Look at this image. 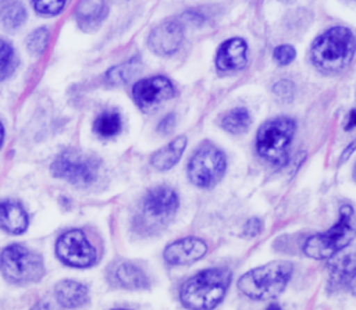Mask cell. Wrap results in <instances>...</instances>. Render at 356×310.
Segmentation results:
<instances>
[{
    "label": "cell",
    "mask_w": 356,
    "mask_h": 310,
    "mask_svg": "<svg viewBox=\"0 0 356 310\" xmlns=\"http://www.w3.org/2000/svg\"><path fill=\"white\" fill-rule=\"evenodd\" d=\"M32 7L35 8L36 13L42 15H56L60 14L64 7L65 1L64 0H51V1H32Z\"/></svg>",
    "instance_id": "4316f807"
},
{
    "label": "cell",
    "mask_w": 356,
    "mask_h": 310,
    "mask_svg": "<svg viewBox=\"0 0 356 310\" xmlns=\"http://www.w3.org/2000/svg\"><path fill=\"white\" fill-rule=\"evenodd\" d=\"M296 51L291 44H280L274 49L273 57L280 65H286L295 60Z\"/></svg>",
    "instance_id": "83f0119b"
},
{
    "label": "cell",
    "mask_w": 356,
    "mask_h": 310,
    "mask_svg": "<svg viewBox=\"0 0 356 310\" xmlns=\"http://www.w3.org/2000/svg\"><path fill=\"white\" fill-rule=\"evenodd\" d=\"M184 28L175 19H167L152 29L147 38L150 50L159 56H171L182 44Z\"/></svg>",
    "instance_id": "7c38bea8"
},
{
    "label": "cell",
    "mask_w": 356,
    "mask_h": 310,
    "mask_svg": "<svg viewBox=\"0 0 356 310\" xmlns=\"http://www.w3.org/2000/svg\"><path fill=\"white\" fill-rule=\"evenodd\" d=\"M296 124L291 117H277L266 121L257 131V153L270 163H282L295 135Z\"/></svg>",
    "instance_id": "5b68a950"
},
{
    "label": "cell",
    "mask_w": 356,
    "mask_h": 310,
    "mask_svg": "<svg viewBox=\"0 0 356 310\" xmlns=\"http://www.w3.org/2000/svg\"><path fill=\"white\" fill-rule=\"evenodd\" d=\"M31 310H50V307H49V304L46 302H39Z\"/></svg>",
    "instance_id": "836d02e7"
},
{
    "label": "cell",
    "mask_w": 356,
    "mask_h": 310,
    "mask_svg": "<svg viewBox=\"0 0 356 310\" xmlns=\"http://www.w3.org/2000/svg\"><path fill=\"white\" fill-rule=\"evenodd\" d=\"M207 253V245L203 239L188 236L170 243L164 249V260L171 266H185L200 260Z\"/></svg>",
    "instance_id": "4fadbf2b"
},
{
    "label": "cell",
    "mask_w": 356,
    "mask_h": 310,
    "mask_svg": "<svg viewBox=\"0 0 356 310\" xmlns=\"http://www.w3.org/2000/svg\"><path fill=\"white\" fill-rule=\"evenodd\" d=\"M349 286H350L352 293L356 296V272H355V275L352 277V279H350V282H349Z\"/></svg>",
    "instance_id": "e575fe53"
},
{
    "label": "cell",
    "mask_w": 356,
    "mask_h": 310,
    "mask_svg": "<svg viewBox=\"0 0 356 310\" xmlns=\"http://www.w3.org/2000/svg\"><path fill=\"white\" fill-rule=\"evenodd\" d=\"M355 149H356V139H355L353 142H350V145H348V146L345 147V150H343V152H342V154H341L339 161H341V163L346 161V160L349 158V156L355 152Z\"/></svg>",
    "instance_id": "1f68e13d"
},
{
    "label": "cell",
    "mask_w": 356,
    "mask_h": 310,
    "mask_svg": "<svg viewBox=\"0 0 356 310\" xmlns=\"http://www.w3.org/2000/svg\"><path fill=\"white\" fill-rule=\"evenodd\" d=\"M3 138H4V128H3V125H1V122H0V146H1V143H3Z\"/></svg>",
    "instance_id": "d590c367"
},
{
    "label": "cell",
    "mask_w": 356,
    "mask_h": 310,
    "mask_svg": "<svg viewBox=\"0 0 356 310\" xmlns=\"http://www.w3.org/2000/svg\"><path fill=\"white\" fill-rule=\"evenodd\" d=\"M140 70V58L135 56L124 63H120L106 72V81L111 85L127 83Z\"/></svg>",
    "instance_id": "7402d4cb"
},
{
    "label": "cell",
    "mask_w": 356,
    "mask_h": 310,
    "mask_svg": "<svg viewBox=\"0 0 356 310\" xmlns=\"http://www.w3.org/2000/svg\"><path fill=\"white\" fill-rule=\"evenodd\" d=\"M356 272V250L348 252L335 257L328 266V289L339 291L349 286L352 277Z\"/></svg>",
    "instance_id": "2e32d148"
},
{
    "label": "cell",
    "mask_w": 356,
    "mask_h": 310,
    "mask_svg": "<svg viewBox=\"0 0 356 310\" xmlns=\"http://www.w3.org/2000/svg\"><path fill=\"white\" fill-rule=\"evenodd\" d=\"M250 122H252V118L248 108L235 107L222 115L220 124L227 132L238 135L248 131Z\"/></svg>",
    "instance_id": "603a6c76"
},
{
    "label": "cell",
    "mask_w": 356,
    "mask_h": 310,
    "mask_svg": "<svg viewBox=\"0 0 356 310\" xmlns=\"http://www.w3.org/2000/svg\"><path fill=\"white\" fill-rule=\"evenodd\" d=\"M178 195L165 185L154 186L147 190L142 200V217L147 224L163 225L178 209Z\"/></svg>",
    "instance_id": "30bf717a"
},
{
    "label": "cell",
    "mask_w": 356,
    "mask_h": 310,
    "mask_svg": "<svg viewBox=\"0 0 356 310\" xmlns=\"http://www.w3.org/2000/svg\"><path fill=\"white\" fill-rule=\"evenodd\" d=\"M58 303L65 309H76L88 302V288L76 281L64 279L54 289Z\"/></svg>",
    "instance_id": "d6986e66"
},
{
    "label": "cell",
    "mask_w": 356,
    "mask_h": 310,
    "mask_svg": "<svg viewBox=\"0 0 356 310\" xmlns=\"http://www.w3.org/2000/svg\"><path fill=\"white\" fill-rule=\"evenodd\" d=\"M356 127V108H352L346 117L345 129H352Z\"/></svg>",
    "instance_id": "d6a6232c"
},
{
    "label": "cell",
    "mask_w": 356,
    "mask_h": 310,
    "mask_svg": "<svg viewBox=\"0 0 356 310\" xmlns=\"http://www.w3.org/2000/svg\"><path fill=\"white\" fill-rule=\"evenodd\" d=\"M185 147H186V138L182 135L177 136L170 143H167L165 146H163L161 149H159L152 154L150 164L159 171L170 170L179 161Z\"/></svg>",
    "instance_id": "ffe728a7"
},
{
    "label": "cell",
    "mask_w": 356,
    "mask_h": 310,
    "mask_svg": "<svg viewBox=\"0 0 356 310\" xmlns=\"http://www.w3.org/2000/svg\"><path fill=\"white\" fill-rule=\"evenodd\" d=\"M267 310H281V307L278 306V304H275V303H273V304H270L268 307H267Z\"/></svg>",
    "instance_id": "8d00e7d4"
},
{
    "label": "cell",
    "mask_w": 356,
    "mask_h": 310,
    "mask_svg": "<svg viewBox=\"0 0 356 310\" xmlns=\"http://www.w3.org/2000/svg\"><path fill=\"white\" fill-rule=\"evenodd\" d=\"M25 19H26V11L22 4L10 3L3 8L1 22L6 29L15 31L25 22Z\"/></svg>",
    "instance_id": "cb8c5ba5"
},
{
    "label": "cell",
    "mask_w": 356,
    "mask_h": 310,
    "mask_svg": "<svg viewBox=\"0 0 356 310\" xmlns=\"http://www.w3.org/2000/svg\"><path fill=\"white\" fill-rule=\"evenodd\" d=\"M122 127V120L118 111L115 110H104L102 111L95 122H93V131L100 138H113L120 133Z\"/></svg>",
    "instance_id": "44dd1931"
},
{
    "label": "cell",
    "mask_w": 356,
    "mask_h": 310,
    "mask_svg": "<svg viewBox=\"0 0 356 310\" xmlns=\"http://www.w3.org/2000/svg\"><path fill=\"white\" fill-rule=\"evenodd\" d=\"M50 42V31L44 26H40L31 32L26 38V47L32 54H43Z\"/></svg>",
    "instance_id": "484cf974"
},
{
    "label": "cell",
    "mask_w": 356,
    "mask_h": 310,
    "mask_svg": "<svg viewBox=\"0 0 356 310\" xmlns=\"http://www.w3.org/2000/svg\"><path fill=\"white\" fill-rule=\"evenodd\" d=\"M263 229V224L259 218L253 217V218H249L243 227V234L246 236H254L257 234H260V231Z\"/></svg>",
    "instance_id": "f546056e"
},
{
    "label": "cell",
    "mask_w": 356,
    "mask_h": 310,
    "mask_svg": "<svg viewBox=\"0 0 356 310\" xmlns=\"http://www.w3.org/2000/svg\"><path fill=\"white\" fill-rule=\"evenodd\" d=\"M50 170L56 178H61L76 186H89L99 177L100 161L93 154L65 150L56 156Z\"/></svg>",
    "instance_id": "8992f818"
},
{
    "label": "cell",
    "mask_w": 356,
    "mask_h": 310,
    "mask_svg": "<svg viewBox=\"0 0 356 310\" xmlns=\"http://www.w3.org/2000/svg\"><path fill=\"white\" fill-rule=\"evenodd\" d=\"M0 270L11 282H33L43 277L42 257L22 245H10L0 253Z\"/></svg>",
    "instance_id": "52a82bcc"
},
{
    "label": "cell",
    "mask_w": 356,
    "mask_h": 310,
    "mask_svg": "<svg viewBox=\"0 0 356 310\" xmlns=\"http://www.w3.org/2000/svg\"><path fill=\"white\" fill-rule=\"evenodd\" d=\"M225 170V154L210 142L199 146L188 163V177L199 188L214 186L222 178Z\"/></svg>",
    "instance_id": "ba28073f"
},
{
    "label": "cell",
    "mask_w": 356,
    "mask_h": 310,
    "mask_svg": "<svg viewBox=\"0 0 356 310\" xmlns=\"http://www.w3.org/2000/svg\"><path fill=\"white\" fill-rule=\"evenodd\" d=\"M175 95L172 82L164 75H156L138 81L132 88V97L143 111H154L161 103Z\"/></svg>",
    "instance_id": "8fae6325"
},
{
    "label": "cell",
    "mask_w": 356,
    "mask_h": 310,
    "mask_svg": "<svg viewBox=\"0 0 356 310\" xmlns=\"http://www.w3.org/2000/svg\"><path fill=\"white\" fill-rule=\"evenodd\" d=\"M28 227V214L15 202H0V228L10 234H21Z\"/></svg>",
    "instance_id": "ac0fdd59"
},
{
    "label": "cell",
    "mask_w": 356,
    "mask_h": 310,
    "mask_svg": "<svg viewBox=\"0 0 356 310\" xmlns=\"http://www.w3.org/2000/svg\"><path fill=\"white\" fill-rule=\"evenodd\" d=\"M248 46L243 39L232 38L220 44L216 54V65L221 71L243 68L248 63Z\"/></svg>",
    "instance_id": "9a60e30c"
},
{
    "label": "cell",
    "mask_w": 356,
    "mask_h": 310,
    "mask_svg": "<svg viewBox=\"0 0 356 310\" xmlns=\"http://www.w3.org/2000/svg\"><path fill=\"white\" fill-rule=\"evenodd\" d=\"M356 50V39L350 29L334 26L321 33L312 44L310 56L316 67L325 72L343 70Z\"/></svg>",
    "instance_id": "7a4b0ae2"
},
{
    "label": "cell",
    "mask_w": 356,
    "mask_h": 310,
    "mask_svg": "<svg viewBox=\"0 0 356 310\" xmlns=\"http://www.w3.org/2000/svg\"><path fill=\"white\" fill-rule=\"evenodd\" d=\"M292 271L289 261L267 263L245 272L238 281V288L250 299H273L285 289Z\"/></svg>",
    "instance_id": "3957f363"
},
{
    "label": "cell",
    "mask_w": 356,
    "mask_h": 310,
    "mask_svg": "<svg viewBox=\"0 0 356 310\" xmlns=\"http://www.w3.org/2000/svg\"><path fill=\"white\" fill-rule=\"evenodd\" d=\"M108 7L103 1H81L76 4L75 18L78 26L85 31H95L107 17Z\"/></svg>",
    "instance_id": "e0dca14e"
},
{
    "label": "cell",
    "mask_w": 356,
    "mask_h": 310,
    "mask_svg": "<svg viewBox=\"0 0 356 310\" xmlns=\"http://www.w3.org/2000/svg\"><path fill=\"white\" fill-rule=\"evenodd\" d=\"M356 236V215L349 204L339 209L338 221L325 232L312 235L303 245V252L312 259L323 260L332 257L346 247Z\"/></svg>",
    "instance_id": "277c9868"
},
{
    "label": "cell",
    "mask_w": 356,
    "mask_h": 310,
    "mask_svg": "<svg viewBox=\"0 0 356 310\" xmlns=\"http://www.w3.org/2000/svg\"><path fill=\"white\" fill-rule=\"evenodd\" d=\"M108 282L115 288L143 289L149 286V278L145 271L134 263L117 261L108 267Z\"/></svg>",
    "instance_id": "5bb4252c"
},
{
    "label": "cell",
    "mask_w": 356,
    "mask_h": 310,
    "mask_svg": "<svg viewBox=\"0 0 356 310\" xmlns=\"http://www.w3.org/2000/svg\"><path fill=\"white\" fill-rule=\"evenodd\" d=\"M231 282L227 268H207L186 279L179 297L189 310H213L225 296Z\"/></svg>",
    "instance_id": "6da1fadb"
},
{
    "label": "cell",
    "mask_w": 356,
    "mask_h": 310,
    "mask_svg": "<svg viewBox=\"0 0 356 310\" xmlns=\"http://www.w3.org/2000/svg\"><path fill=\"white\" fill-rule=\"evenodd\" d=\"M56 253L60 260L71 267L85 268L96 261V250L79 229L64 232L56 243Z\"/></svg>",
    "instance_id": "9c48e42d"
},
{
    "label": "cell",
    "mask_w": 356,
    "mask_h": 310,
    "mask_svg": "<svg viewBox=\"0 0 356 310\" xmlns=\"http://www.w3.org/2000/svg\"><path fill=\"white\" fill-rule=\"evenodd\" d=\"M355 175H356V168H355Z\"/></svg>",
    "instance_id": "f35d334b"
},
{
    "label": "cell",
    "mask_w": 356,
    "mask_h": 310,
    "mask_svg": "<svg viewBox=\"0 0 356 310\" xmlns=\"http://www.w3.org/2000/svg\"><path fill=\"white\" fill-rule=\"evenodd\" d=\"M175 122H177V121H175V114H167V115L159 122L157 131H159L160 133L167 135V133H170V132L174 129Z\"/></svg>",
    "instance_id": "4dcf8cb0"
},
{
    "label": "cell",
    "mask_w": 356,
    "mask_h": 310,
    "mask_svg": "<svg viewBox=\"0 0 356 310\" xmlns=\"http://www.w3.org/2000/svg\"><path fill=\"white\" fill-rule=\"evenodd\" d=\"M17 65V56L14 47L7 42L0 39V81L6 79Z\"/></svg>",
    "instance_id": "d4e9b609"
},
{
    "label": "cell",
    "mask_w": 356,
    "mask_h": 310,
    "mask_svg": "<svg viewBox=\"0 0 356 310\" xmlns=\"http://www.w3.org/2000/svg\"><path fill=\"white\" fill-rule=\"evenodd\" d=\"M274 92L281 99H291L293 95V83L289 81H280L274 85Z\"/></svg>",
    "instance_id": "f1b7e54d"
},
{
    "label": "cell",
    "mask_w": 356,
    "mask_h": 310,
    "mask_svg": "<svg viewBox=\"0 0 356 310\" xmlns=\"http://www.w3.org/2000/svg\"><path fill=\"white\" fill-rule=\"evenodd\" d=\"M115 310H124V309H115Z\"/></svg>",
    "instance_id": "74e56055"
}]
</instances>
